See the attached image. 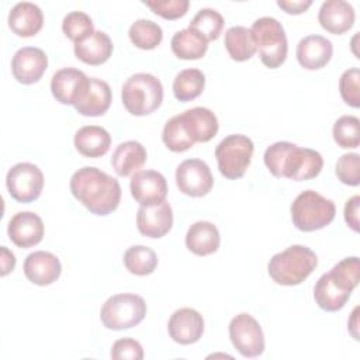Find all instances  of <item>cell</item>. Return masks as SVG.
Masks as SVG:
<instances>
[{"label":"cell","mask_w":360,"mask_h":360,"mask_svg":"<svg viewBox=\"0 0 360 360\" xmlns=\"http://www.w3.org/2000/svg\"><path fill=\"white\" fill-rule=\"evenodd\" d=\"M70 191L94 215H108L121 201V186L115 177L103 170L84 166L70 177Z\"/></svg>","instance_id":"6da1fadb"},{"label":"cell","mask_w":360,"mask_h":360,"mask_svg":"<svg viewBox=\"0 0 360 360\" xmlns=\"http://www.w3.org/2000/svg\"><path fill=\"white\" fill-rule=\"evenodd\" d=\"M218 132L217 115L205 107H194L172 117L163 127L162 141L172 152L188 150L197 142H208Z\"/></svg>","instance_id":"7a4b0ae2"},{"label":"cell","mask_w":360,"mask_h":360,"mask_svg":"<svg viewBox=\"0 0 360 360\" xmlns=\"http://www.w3.org/2000/svg\"><path fill=\"white\" fill-rule=\"evenodd\" d=\"M269 172L274 177L304 181L316 177L323 166L322 155L311 148H300L287 141L270 145L263 155Z\"/></svg>","instance_id":"3957f363"},{"label":"cell","mask_w":360,"mask_h":360,"mask_svg":"<svg viewBox=\"0 0 360 360\" xmlns=\"http://www.w3.org/2000/svg\"><path fill=\"white\" fill-rule=\"evenodd\" d=\"M316 266L315 252L304 245H291L270 259L267 271L271 280L280 285H298Z\"/></svg>","instance_id":"277c9868"},{"label":"cell","mask_w":360,"mask_h":360,"mask_svg":"<svg viewBox=\"0 0 360 360\" xmlns=\"http://www.w3.org/2000/svg\"><path fill=\"white\" fill-rule=\"evenodd\" d=\"M121 100L129 114L143 117L160 107L163 101V86L150 73H135L122 84Z\"/></svg>","instance_id":"5b68a950"},{"label":"cell","mask_w":360,"mask_h":360,"mask_svg":"<svg viewBox=\"0 0 360 360\" xmlns=\"http://www.w3.org/2000/svg\"><path fill=\"white\" fill-rule=\"evenodd\" d=\"M335 202L314 190L300 193L291 204L292 224L302 232L325 228L335 219Z\"/></svg>","instance_id":"8992f818"},{"label":"cell","mask_w":360,"mask_h":360,"mask_svg":"<svg viewBox=\"0 0 360 360\" xmlns=\"http://www.w3.org/2000/svg\"><path fill=\"white\" fill-rule=\"evenodd\" d=\"M260 60L264 66L276 69L287 58L288 42L281 22L273 17H260L252 25Z\"/></svg>","instance_id":"52a82bcc"},{"label":"cell","mask_w":360,"mask_h":360,"mask_svg":"<svg viewBox=\"0 0 360 360\" xmlns=\"http://www.w3.org/2000/svg\"><path fill=\"white\" fill-rule=\"evenodd\" d=\"M146 315V302L141 295L122 292L111 295L101 307L100 319L107 329L124 330L136 326Z\"/></svg>","instance_id":"ba28073f"},{"label":"cell","mask_w":360,"mask_h":360,"mask_svg":"<svg viewBox=\"0 0 360 360\" xmlns=\"http://www.w3.org/2000/svg\"><path fill=\"white\" fill-rule=\"evenodd\" d=\"M253 150L255 145L249 136L242 134L225 136L215 148L219 173L229 180L243 177L250 165Z\"/></svg>","instance_id":"9c48e42d"},{"label":"cell","mask_w":360,"mask_h":360,"mask_svg":"<svg viewBox=\"0 0 360 360\" xmlns=\"http://www.w3.org/2000/svg\"><path fill=\"white\" fill-rule=\"evenodd\" d=\"M6 184L8 194L18 202L35 201L44 188L41 169L30 162H20L7 172Z\"/></svg>","instance_id":"30bf717a"},{"label":"cell","mask_w":360,"mask_h":360,"mask_svg":"<svg viewBox=\"0 0 360 360\" xmlns=\"http://www.w3.org/2000/svg\"><path fill=\"white\" fill-rule=\"evenodd\" d=\"M229 339L243 357H257L264 352V335L259 322L242 312L229 322Z\"/></svg>","instance_id":"8fae6325"},{"label":"cell","mask_w":360,"mask_h":360,"mask_svg":"<svg viewBox=\"0 0 360 360\" xmlns=\"http://www.w3.org/2000/svg\"><path fill=\"white\" fill-rule=\"evenodd\" d=\"M176 184L186 195L204 197L211 191L214 177L210 166L204 160L187 159L176 169Z\"/></svg>","instance_id":"7c38bea8"},{"label":"cell","mask_w":360,"mask_h":360,"mask_svg":"<svg viewBox=\"0 0 360 360\" xmlns=\"http://www.w3.org/2000/svg\"><path fill=\"white\" fill-rule=\"evenodd\" d=\"M48 68L46 53L37 46L20 48L11 59V72L14 79L22 84L39 82Z\"/></svg>","instance_id":"4fadbf2b"},{"label":"cell","mask_w":360,"mask_h":360,"mask_svg":"<svg viewBox=\"0 0 360 360\" xmlns=\"http://www.w3.org/2000/svg\"><path fill=\"white\" fill-rule=\"evenodd\" d=\"M89 79L84 72L75 68H63L55 72L51 79L52 96L65 105H75L83 96Z\"/></svg>","instance_id":"5bb4252c"},{"label":"cell","mask_w":360,"mask_h":360,"mask_svg":"<svg viewBox=\"0 0 360 360\" xmlns=\"http://www.w3.org/2000/svg\"><path fill=\"white\" fill-rule=\"evenodd\" d=\"M138 231L148 238H162L173 226V211L163 200L150 205H141L136 212Z\"/></svg>","instance_id":"9a60e30c"},{"label":"cell","mask_w":360,"mask_h":360,"mask_svg":"<svg viewBox=\"0 0 360 360\" xmlns=\"http://www.w3.org/2000/svg\"><path fill=\"white\" fill-rule=\"evenodd\" d=\"M131 194L141 205H150L166 200L167 181L156 170H138L129 183Z\"/></svg>","instance_id":"2e32d148"},{"label":"cell","mask_w":360,"mask_h":360,"mask_svg":"<svg viewBox=\"0 0 360 360\" xmlns=\"http://www.w3.org/2000/svg\"><path fill=\"white\" fill-rule=\"evenodd\" d=\"M169 336L180 345H191L204 333V318L193 308L176 309L167 323Z\"/></svg>","instance_id":"e0dca14e"},{"label":"cell","mask_w":360,"mask_h":360,"mask_svg":"<svg viewBox=\"0 0 360 360\" xmlns=\"http://www.w3.org/2000/svg\"><path fill=\"white\" fill-rule=\"evenodd\" d=\"M44 231L45 229L41 217L31 211L14 214L7 226L10 240L22 249L38 245L44 238Z\"/></svg>","instance_id":"ac0fdd59"},{"label":"cell","mask_w":360,"mask_h":360,"mask_svg":"<svg viewBox=\"0 0 360 360\" xmlns=\"http://www.w3.org/2000/svg\"><path fill=\"white\" fill-rule=\"evenodd\" d=\"M62 266L59 259L45 250H37L30 253L24 260L25 277L37 285H49L59 278Z\"/></svg>","instance_id":"d6986e66"},{"label":"cell","mask_w":360,"mask_h":360,"mask_svg":"<svg viewBox=\"0 0 360 360\" xmlns=\"http://www.w3.org/2000/svg\"><path fill=\"white\" fill-rule=\"evenodd\" d=\"M297 60L307 70H318L329 63L333 55L332 42L322 35L304 37L297 45Z\"/></svg>","instance_id":"ffe728a7"},{"label":"cell","mask_w":360,"mask_h":360,"mask_svg":"<svg viewBox=\"0 0 360 360\" xmlns=\"http://www.w3.org/2000/svg\"><path fill=\"white\" fill-rule=\"evenodd\" d=\"M354 18L353 6L343 0H326L322 3L318 13L321 27L335 35L349 31L354 24Z\"/></svg>","instance_id":"44dd1931"},{"label":"cell","mask_w":360,"mask_h":360,"mask_svg":"<svg viewBox=\"0 0 360 360\" xmlns=\"http://www.w3.org/2000/svg\"><path fill=\"white\" fill-rule=\"evenodd\" d=\"M111 100L112 94L108 83L97 77H90L89 84L80 100L75 104V108L84 117H100L107 112Z\"/></svg>","instance_id":"7402d4cb"},{"label":"cell","mask_w":360,"mask_h":360,"mask_svg":"<svg viewBox=\"0 0 360 360\" xmlns=\"http://www.w3.org/2000/svg\"><path fill=\"white\" fill-rule=\"evenodd\" d=\"M44 24L41 8L31 1H20L8 13V27L14 34L22 38L34 37Z\"/></svg>","instance_id":"603a6c76"},{"label":"cell","mask_w":360,"mask_h":360,"mask_svg":"<svg viewBox=\"0 0 360 360\" xmlns=\"http://www.w3.org/2000/svg\"><path fill=\"white\" fill-rule=\"evenodd\" d=\"M75 55L87 65H101L112 55V42L104 31H94L84 39L75 44Z\"/></svg>","instance_id":"cb8c5ba5"},{"label":"cell","mask_w":360,"mask_h":360,"mask_svg":"<svg viewBox=\"0 0 360 360\" xmlns=\"http://www.w3.org/2000/svg\"><path fill=\"white\" fill-rule=\"evenodd\" d=\"M148 153L145 146L138 141H127L120 143L111 156V165L121 177L136 173L146 162Z\"/></svg>","instance_id":"d4e9b609"},{"label":"cell","mask_w":360,"mask_h":360,"mask_svg":"<svg viewBox=\"0 0 360 360\" xmlns=\"http://www.w3.org/2000/svg\"><path fill=\"white\" fill-rule=\"evenodd\" d=\"M221 236L218 228L208 221L194 222L186 233L187 249L197 256H208L218 250Z\"/></svg>","instance_id":"484cf974"},{"label":"cell","mask_w":360,"mask_h":360,"mask_svg":"<svg viewBox=\"0 0 360 360\" xmlns=\"http://www.w3.org/2000/svg\"><path fill=\"white\" fill-rule=\"evenodd\" d=\"M350 291L345 290L328 271L322 274L314 287V300L316 305L328 312L339 311L350 298Z\"/></svg>","instance_id":"4316f807"},{"label":"cell","mask_w":360,"mask_h":360,"mask_svg":"<svg viewBox=\"0 0 360 360\" xmlns=\"http://www.w3.org/2000/svg\"><path fill=\"white\" fill-rule=\"evenodd\" d=\"M75 148L86 158H100L105 155L111 146L108 131L98 125H84L75 134Z\"/></svg>","instance_id":"83f0119b"},{"label":"cell","mask_w":360,"mask_h":360,"mask_svg":"<svg viewBox=\"0 0 360 360\" xmlns=\"http://www.w3.org/2000/svg\"><path fill=\"white\" fill-rule=\"evenodd\" d=\"M224 44L229 56L236 62H245L253 58L257 51L252 30L243 25H233L228 28Z\"/></svg>","instance_id":"f1b7e54d"},{"label":"cell","mask_w":360,"mask_h":360,"mask_svg":"<svg viewBox=\"0 0 360 360\" xmlns=\"http://www.w3.org/2000/svg\"><path fill=\"white\" fill-rule=\"evenodd\" d=\"M173 53L186 60H195L205 55L208 49V41L191 28L177 31L170 41Z\"/></svg>","instance_id":"f546056e"},{"label":"cell","mask_w":360,"mask_h":360,"mask_svg":"<svg viewBox=\"0 0 360 360\" xmlns=\"http://www.w3.org/2000/svg\"><path fill=\"white\" fill-rule=\"evenodd\" d=\"M205 87V76L200 69H184L173 80V94L179 101L187 103L197 98Z\"/></svg>","instance_id":"4dcf8cb0"},{"label":"cell","mask_w":360,"mask_h":360,"mask_svg":"<svg viewBox=\"0 0 360 360\" xmlns=\"http://www.w3.org/2000/svg\"><path fill=\"white\" fill-rule=\"evenodd\" d=\"M125 269L135 276L152 274L158 266V256L153 249L143 245L129 246L124 253Z\"/></svg>","instance_id":"1f68e13d"},{"label":"cell","mask_w":360,"mask_h":360,"mask_svg":"<svg viewBox=\"0 0 360 360\" xmlns=\"http://www.w3.org/2000/svg\"><path fill=\"white\" fill-rule=\"evenodd\" d=\"M131 42L139 49H155L163 39V31L159 24L152 20L139 18L131 24L128 30Z\"/></svg>","instance_id":"d6a6232c"},{"label":"cell","mask_w":360,"mask_h":360,"mask_svg":"<svg viewBox=\"0 0 360 360\" xmlns=\"http://www.w3.org/2000/svg\"><path fill=\"white\" fill-rule=\"evenodd\" d=\"M188 28L198 32L207 41H214L224 28V17L214 8H201L190 21Z\"/></svg>","instance_id":"836d02e7"},{"label":"cell","mask_w":360,"mask_h":360,"mask_svg":"<svg viewBox=\"0 0 360 360\" xmlns=\"http://www.w3.org/2000/svg\"><path fill=\"white\" fill-rule=\"evenodd\" d=\"M359 125L360 121L354 115H342L333 124V139L338 146L343 149H354L359 148L360 136H359Z\"/></svg>","instance_id":"e575fe53"},{"label":"cell","mask_w":360,"mask_h":360,"mask_svg":"<svg viewBox=\"0 0 360 360\" xmlns=\"http://www.w3.org/2000/svg\"><path fill=\"white\" fill-rule=\"evenodd\" d=\"M62 31L69 39L76 44L93 34L94 27L90 15L84 11H70L65 15L62 21Z\"/></svg>","instance_id":"d590c367"},{"label":"cell","mask_w":360,"mask_h":360,"mask_svg":"<svg viewBox=\"0 0 360 360\" xmlns=\"http://www.w3.org/2000/svg\"><path fill=\"white\" fill-rule=\"evenodd\" d=\"M330 274L342 287H345L347 291L352 292L357 287L359 278H360L359 257L357 256L345 257L330 269Z\"/></svg>","instance_id":"8d00e7d4"},{"label":"cell","mask_w":360,"mask_h":360,"mask_svg":"<svg viewBox=\"0 0 360 360\" xmlns=\"http://www.w3.org/2000/svg\"><path fill=\"white\" fill-rule=\"evenodd\" d=\"M339 90L343 101L353 107H360V72L357 68L345 70L339 79Z\"/></svg>","instance_id":"74e56055"},{"label":"cell","mask_w":360,"mask_h":360,"mask_svg":"<svg viewBox=\"0 0 360 360\" xmlns=\"http://www.w3.org/2000/svg\"><path fill=\"white\" fill-rule=\"evenodd\" d=\"M336 176L347 186H359L360 183V156L359 153H345L336 162Z\"/></svg>","instance_id":"f35d334b"},{"label":"cell","mask_w":360,"mask_h":360,"mask_svg":"<svg viewBox=\"0 0 360 360\" xmlns=\"http://www.w3.org/2000/svg\"><path fill=\"white\" fill-rule=\"evenodd\" d=\"M143 3L165 20H177L183 17L190 6L188 0H145Z\"/></svg>","instance_id":"ab89813d"},{"label":"cell","mask_w":360,"mask_h":360,"mask_svg":"<svg viewBox=\"0 0 360 360\" xmlns=\"http://www.w3.org/2000/svg\"><path fill=\"white\" fill-rule=\"evenodd\" d=\"M111 357L114 360H142V345L131 338H122L114 342L111 347Z\"/></svg>","instance_id":"60d3db41"},{"label":"cell","mask_w":360,"mask_h":360,"mask_svg":"<svg viewBox=\"0 0 360 360\" xmlns=\"http://www.w3.org/2000/svg\"><path fill=\"white\" fill-rule=\"evenodd\" d=\"M359 207H360V197L353 195L346 201L345 205V221L347 226H350L354 232H359L360 224H359Z\"/></svg>","instance_id":"b9f144b4"},{"label":"cell","mask_w":360,"mask_h":360,"mask_svg":"<svg viewBox=\"0 0 360 360\" xmlns=\"http://www.w3.org/2000/svg\"><path fill=\"white\" fill-rule=\"evenodd\" d=\"M312 4L311 0H277V6L288 14H301Z\"/></svg>","instance_id":"7bdbcfd3"},{"label":"cell","mask_w":360,"mask_h":360,"mask_svg":"<svg viewBox=\"0 0 360 360\" xmlns=\"http://www.w3.org/2000/svg\"><path fill=\"white\" fill-rule=\"evenodd\" d=\"M1 252V276H7L15 267V256L6 246L0 248Z\"/></svg>","instance_id":"ee69618b"},{"label":"cell","mask_w":360,"mask_h":360,"mask_svg":"<svg viewBox=\"0 0 360 360\" xmlns=\"http://www.w3.org/2000/svg\"><path fill=\"white\" fill-rule=\"evenodd\" d=\"M357 312H359V307H356V308L353 309V312H352V319L349 321V330H350L352 336H353L356 340H359V332H357V329H359V318H357Z\"/></svg>","instance_id":"f6af8a7d"}]
</instances>
